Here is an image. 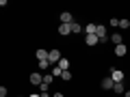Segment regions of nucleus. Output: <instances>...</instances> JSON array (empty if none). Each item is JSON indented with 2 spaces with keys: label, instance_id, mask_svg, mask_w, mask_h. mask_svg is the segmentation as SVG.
Returning a JSON list of instances; mask_svg holds the SVG:
<instances>
[{
  "label": "nucleus",
  "instance_id": "16",
  "mask_svg": "<svg viewBox=\"0 0 130 97\" xmlns=\"http://www.w3.org/2000/svg\"><path fill=\"white\" fill-rule=\"evenodd\" d=\"M52 76H54V78H56V76H59V78L63 76V69H61L59 65H54V69H52Z\"/></svg>",
  "mask_w": 130,
  "mask_h": 97
},
{
  "label": "nucleus",
  "instance_id": "24",
  "mask_svg": "<svg viewBox=\"0 0 130 97\" xmlns=\"http://www.w3.org/2000/svg\"><path fill=\"white\" fill-rule=\"evenodd\" d=\"M52 97H63V93H52Z\"/></svg>",
  "mask_w": 130,
  "mask_h": 97
},
{
  "label": "nucleus",
  "instance_id": "13",
  "mask_svg": "<svg viewBox=\"0 0 130 97\" xmlns=\"http://www.w3.org/2000/svg\"><path fill=\"white\" fill-rule=\"evenodd\" d=\"M111 43H115V45H121V43H124V41H121V35H119V32L111 35Z\"/></svg>",
  "mask_w": 130,
  "mask_h": 97
},
{
  "label": "nucleus",
  "instance_id": "27",
  "mask_svg": "<svg viewBox=\"0 0 130 97\" xmlns=\"http://www.w3.org/2000/svg\"><path fill=\"white\" fill-rule=\"evenodd\" d=\"M126 97H130V91H126Z\"/></svg>",
  "mask_w": 130,
  "mask_h": 97
},
{
  "label": "nucleus",
  "instance_id": "22",
  "mask_svg": "<svg viewBox=\"0 0 130 97\" xmlns=\"http://www.w3.org/2000/svg\"><path fill=\"white\" fill-rule=\"evenodd\" d=\"M48 65H50L48 60H39V69H48Z\"/></svg>",
  "mask_w": 130,
  "mask_h": 97
},
{
  "label": "nucleus",
  "instance_id": "12",
  "mask_svg": "<svg viewBox=\"0 0 130 97\" xmlns=\"http://www.w3.org/2000/svg\"><path fill=\"white\" fill-rule=\"evenodd\" d=\"M72 32H74V35H78V32H85V26H83V24L72 22Z\"/></svg>",
  "mask_w": 130,
  "mask_h": 97
},
{
  "label": "nucleus",
  "instance_id": "4",
  "mask_svg": "<svg viewBox=\"0 0 130 97\" xmlns=\"http://www.w3.org/2000/svg\"><path fill=\"white\" fill-rule=\"evenodd\" d=\"M28 80H30V84H35V86H41V84H43V76L41 74H30Z\"/></svg>",
  "mask_w": 130,
  "mask_h": 97
},
{
  "label": "nucleus",
  "instance_id": "10",
  "mask_svg": "<svg viewBox=\"0 0 130 97\" xmlns=\"http://www.w3.org/2000/svg\"><path fill=\"white\" fill-rule=\"evenodd\" d=\"M74 22V17H72V13H67V11H63L61 13V24H72Z\"/></svg>",
  "mask_w": 130,
  "mask_h": 97
},
{
  "label": "nucleus",
  "instance_id": "23",
  "mask_svg": "<svg viewBox=\"0 0 130 97\" xmlns=\"http://www.w3.org/2000/svg\"><path fill=\"white\" fill-rule=\"evenodd\" d=\"M9 95V91H7V86H0V97H7Z\"/></svg>",
  "mask_w": 130,
  "mask_h": 97
},
{
  "label": "nucleus",
  "instance_id": "17",
  "mask_svg": "<svg viewBox=\"0 0 130 97\" xmlns=\"http://www.w3.org/2000/svg\"><path fill=\"white\" fill-rule=\"evenodd\" d=\"M113 91H115V93H124V84H121V82H115Z\"/></svg>",
  "mask_w": 130,
  "mask_h": 97
},
{
  "label": "nucleus",
  "instance_id": "6",
  "mask_svg": "<svg viewBox=\"0 0 130 97\" xmlns=\"http://www.w3.org/2000/svg\"><path fill=\"white\" fill-rule=\"evenodd\" d=\"M113 86H115V82H113V78H111V76L102 80V88H104V91H113Z\"/></svg>",
  "mask_w": 130,
  "mask_h": 97
},
{
  "label": "nucleus",
  "instance_id": "15",
  "mask_svg": "<svg viewBox=\"0 0 130 97\" xmlns=\"http://www.w3.org/2000/svg\"><path fill=\"white\" fill-rule=\"evenodd\" d=\"M59 67H61V69H63V71H67V69H70V60H65V58H61Z\"/></svg>",
  "mask_w": 130,
  "mask_h": 97
},
{
  "label": "nucleus",
  "instance_id": "5",
  "mask_svg": "<svg viewBox=\"0 0 130 97\" xmlns=\"http://www.w3.org/2000/svg\"><path fill=\"white\" fill-rule=\"evenodd\" d=\"M85 43H87L89 47H91V45H98V43H100V37H98V35H87Z\"/></svg>",
  "mask_w": 130,
  "mask_h": 97
},
{
  "label": "nucleus",
  "instance_id": "14",
  "mask_svg": "<svg viewBox=\"0 0 130 97\" xmlns=\"http://www.w3.org/2000/svg\"><path fill=\"white\" fill-rule=\"evenodd\" d=\"M119 28H130V17H124V19H119Z\"/></svg>",
  "mask_w": 130,
  "mask_h": 97
},
{
  "label": "nucleus",
  "instance_id": "28",
  "mask_svg": "<svg viewBox=\"0 0 130 97\" xmlns=\"http://www.w3.org/2000/svg\"><path fill=\"white\" fill-rule=\"evenodd\" d=\"M20 97H24V95H20Z\"/></svg>",
  "mask_w": 130,
  "mask_h": 97
},
{
  "label": "nucleus",
  "instance_id": "20",
  "mask_svg": "<svg viewBox=\"0 0 130 97\" xmlns=\"http://www.w3.org/2000/svg\"><path fill=\"white\" fill-rule=\"evenodd\" d=\"M72 76H74V74L67 69V71H63V76H61V78H63V80H72Z\"/></svg>",
  "mask_w": 130,
  "mask_h": 97
},
{
  "label": "nucleus",
  "instance_id": "25",
  "mask_svg": "<svg viewBox=\"0 0 130 97\" xmlns=\"http://www.w3.org/2000/svg\"><path fill=\"white\" fill-rule=\"evenodd\" d=\"M39 95H41V97H52L50 93H39Z\"/></svg>",
  "mask_w": 130,
  "mask_h": 97
},
{
  "label": "nucleus",
  "instance_id": "19",
  "mask_svg": "<svg viewBox=\"0 0 130 97\" xmlns=\"http://www.w3.org/2000/svg\"><path fill=\"white\" fill-rule=\"evenodd\" d=\"M108 26H117V28H119V19H117V17H111V19H108Z\"/></svg>",
  "mask_w": 130,
  "mask_h": 97
},
{
  "label": "nucleus",
  "instance_id": "8",
  "mask_svg": "<svg viewBox=\"0 0 130 97\" xmlns=\"http://www.w3.org/2000/svg\"><path fill=\"white\" fill-rule=\"evenodd\" d=\"M126 54H128V47H126V43L115 45V56H126Z\"/></svg>",
  "mask_w": 130,
  "mask_h": 97
},
{
  "label": "nucleus",
  "instance_id": "11",
  "mask_svg": "<svg viewBox=\"0 0 130 97\" xmlns=\"http://www.w3.org/2000/svg\"><path fill=\"white\" fill-rule=\"evenodd\" d=\"M95 30H98V24H85V32L87 35H95Z\"/></svg>",
  "mask_w": 130,
  "mask_h": 97
},
{
  "label": "nucleus",
  "instance_id": "18",
  "mask_svg": "<svg viewBox=\"0 0 130 97\" xmlns=\"http://www.w3.org/2000/svg\"><path fill=\"white\" fill-rule=\"evenodd\" d=\"M52 80H54V76H52V74H46V76H43V82H46V84H52Z\"/></svg>",
  "mask_w": 130,
  "mask_h": 97
},
{
  "label": "nucleus",
  "instance_id": "1",
  "mask_svg": "<svg viewBox=\"0 0 130 97\" xmlns=\"http://www.w3.org/2000/svg\"><path fill=\"white\" fill-rule=\"evenodd\" d=\"M95 35L100 37V43H108V37H106V26H104V24H98Z\"/></svg>",
  "mask_w": 130,
  "mask_h": 97
},
{
  "label": "nucleus",
  "instance_id": "21",
  "mask_svg": "<svg viewBox=\"0 0 130 97\" xmlns=\"http://www.w3.org/2000/svg\"><path fill=\"white\" fill-rule=\"evenodd\" d=\"M39 91H41V93H50V84H46V82H43L41 86H39Z\"/></svg>",
  "mask_w": 130,
  "mask_h": 97
},
{
  "label": "nucleus",
  "instance_id": "2",
  "mask_svg": "<svg viewBox=\"0 0 130 97\" xmlns=\"http://www.w3.org/2000/svg\"><path fill=\"white\" fill-rule=\"evenodd\" d=\"M48 63H50V65H59L61 63V52L59 50H50V54H48Z\"/></svg>",
  "mask_w": 130,
  "mask_h": 97
},
{
  "label": "nucleus",
  "instance_id": "9",
  "mask_svg": "<svg viewBox=\"0 0 130 97\" xmlns=\"http://www.w3.org/2000/svg\"><path fill=\"white\" fill-rule=\"evenodd\" d=\"M48 54H50V52H48V50H43V47H39V50L35 52V56H37V60H48Z\"/></svg>",
  "mask_w": 130,
  "mask_h": 97
},
{
  "label": "nucleus",
  "instance_id": "26",
  "mask_svg": "<svg viewBox=\"0 0 130 97\" xmlns=\"http://www.w3.org/2000/svg\"><path fill=\"white\" fill-rule=\"evenodd\" d=\"M28 97H41V95H37V93H32V95H28Z\"/></svg>",
  "mask_w": 130,
  "mask_h": 97
},
{
  "label": "nucleus",
  "instance_id": "7",
  "mask_svg": "<svg viewBox=\"0 0 130 97\" xmlns=\"http://www.w3.org/2000/svg\"><path fill=\"white\" fill-rule=\"evenodd\" d=\"M72 32V24H59V35H70Z\"/></svg>",
  "mask_w": 130,
  "mask_h": 97
},
{
  "label": "nucleus",
  "instance_id": "3",
  "mask_svg": "<svg viewBox=\"0 0 130 97\" xmlns=\"http://www.w3.org/2000/svg\"><path fill=\"white\" fill-rule=\"evenodd\" d=\"M111 78H113V82H121L126 78V74L121 69H111Z\"/></svg>",
  "mask_w": 130,
  "mask_h": 97
}]
</instances>
